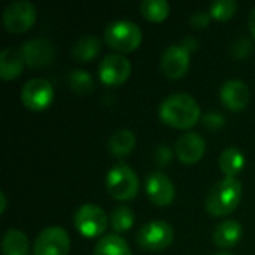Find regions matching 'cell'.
<instances>
[{"mask_svg":"<svg viewBox=\"0 0 255 255\" xmlns=\"http://www.w3.org/2000/svg\"><path fill=\"white\" fill-rule=\"evenodd\" d=\"M105 42L115 51L131 52L142 42V30L130 19H115L105 28Z\"/></svg>","mask_w":255,"mask_h":255,"instance_id":"obj_4","label":"cell"},{"mask_svg":"<svg viewBox=\"0 0 255 255\" xmlns=\"http://www.w3.org/2000/svg\"><path fill=\"white\" fill-rule=\"evenodd\" d=\"M24 58L19 49L15 48H4L0 52V76L1 79H15L21 75L24 69Z\"/></svg>","mask_w":255,"mask_h":255,"instance_id":"obj_17","label":"cell"},{"mask_svg":"<svg viewBox=\"0 0 255 255\" xmlns=\"http://www.w3.org/2000/svg\"><path fill=\"white\" fill-rule=\"evenodd\" d=\"M211 13L206 12V10H197L194 12L191 16H190V24L194 27V28H203L209 24L211 21Z\"/></svg>","mask_w":255,"mask_h":255,"instance_id":"obj_30","label":"cell"},{"mask_svg":"<svg viewBox=\"0 0 255 255\" xmlns=\"http://www.w3.org/2000/svg\"><path fill=\"white\" fill-rule=\"evenodd\" d=\"M253 48H254V46H253V42H251L248 37L242 36V37H239V39H236V40L233 42L230 51H232L233 57L242 60V58H247V57L253 52Z\"/></svg>","mask_w":255,"mask_h":255,"instance_id":"obj_27","label":"cell"},{"mask_svg":"<svg viewBox=\"0 0 255 255\" xmlns=\"http://www.w3.org/2000/svg\"><path fill=\"white\" fill-rule=\"evenodd\" d=\"M188 52H194L197 48H199V42L193 37V36H187V37H184V40H182V43H181Z\"/></svg>","mask_w":255,"mask_h":255,"instance_id":"obj_31","label":"cell"},{"mask_svg":"<svg viewBox=\"0 0 255 255\" xmlns=\"http://www.w3.org/2000/svg\"><path fill=\"white\" fill-rule=\"evenodd\" d=\"M158 115L164 124L187 130L200 120L202 111L196 99L188 93H173L161 102Z\"/></svg>","mask_w":255,"mask_h":255,"instance_id":"obj_1","label":"cell"},{"mask_svg":"<svg viewBox=\"0 0 255 255\" xmlns=\"http://www.w3.org/2000/svg\"><path fill=\"white\" fill-rule=\"evenodd\" d=\"M19 52L24 58V63L33 69L45 67L54 60V45L45 37H34L22 42Z\"/></svg>","mask_w":255,"mask_h":255,"instance_id":"obj_11","label":"cell"},{"mask_svg":"<svg viewBox=\"0 0 255 255\" xmlns=\"http://www.w3.org/2000/svg\"><path fill=\"white\" fill-rule=\"evenodd\" d=\"M226 120L221 114L218 112H209L206 115H203V124L209 128V130H220L224 126Z\"/></svg>","mask_w":255,"mask_h":255,"instance_id":"obj_29","label":"cell"},{"mask_svg":"<svg viewBox=\"0 0 255 255\" xmlns=\"http://www.w3.org/2000/svg\"><path fill=\"white\" fill-rule=\"evenodd\" d=\"M173 158V152L172 149L167 146V145H160L157 149H155V154H154V161L157 163L158 167H164L167 166Z\"/></svg>","mask_w":255,"mask_h":255,"instance_id":"obj_28","label":"cell"},{"mask_svg":"<svg viewBox=\"0 0 255 255\" xmlns=\"http://www.w3.org/2000/svg\"><path fill=\"white\" fill-rule=\"evenodd\" d=\"M70 238L60 226L45 227L36 238L33 255H69Z\"/></svg>","mask_w":255,"mask_h":255,"instance_id":"obj_8","label":"cell"},{"mask_svg":"<svg viewBox=\"0 0 255 255\" xmlns=\"http://www.w3.org/2000/svg\"><path fill=\"white\" fill-rule=\"evenodd\" d=\"M148 199L157 206H169L175 199V185L163 172H152L145 181Z\"/></svg>","mask_w":255,"mask_h":255,"instance_id":"obj_13","label":"cell"},{"mask_svg":"<svg viewBox=\"0 0 255 255\" xmlns=\"http://www.w3.org/2000/svg\"><path fill=\"white\" fill-rule=\"evenodd\" d=\"M4 209H6V194L4 191H1L0 193V214H3Z\"/></svg>","mask_w":255,"mask_h":255,"instance_id":"obj_33","label":"cell"},{"mask_svg":"<svg viewBox=\"0 0 255 255\" xmlns=\"http://www.w3.org/2000/svg\"><path fill=\"white\" fill-rule=\"evenodd\" d=\"M131 73V63L123 54H108L99 64V78L103 84L115 87L124 84Z\"/></svg>","mask_w":255,"mask_h":255,"instance_id":"obj_10","label":"cell"},{"mask_svg":"<svg viewBox=\"0 0 255 255\" xmlns=\"http://www.w3.org/2000/svg\"><path fill=\"white\" fill-rule=\"evenodd\" d=\"M109 223L114 232L124 233L128 232L134 224V212L126 205H118L109 215Z\"/></svg>","mask_w":255,"mask_h":255,"instance_id":"obj_23","label":"cell"},{"mask_svg":"<svg viewBox=\"0 0 255 255\" xmlns=\"http://www.w3.org/2000/svg\"><path fill=\"white\" fill-rule=\"evenodd\" d=\"M142 15L154 22H161L169 16L170 4L166 0H143L140 3Z\"/></svg>","mask_w":255,"mask_h":255,"instance_id":"obj_25","label":"cell"},{"mask_svg":"<svg viewBox=\"0 0 255 255\" xmlns=\"http://www.w3.org/2000/svg\"><path fill=\"white\" fill-rule=\"evenodd\" d=\"M36 6L28 0H15L3 10V25L9 33L18 34L27 31L36 21Z\"/></svg>","mask_w":255,"mask_h":255,"instance_id":"obj_7","label":"cell"},{"mask_svg":"<svg viewBox=\"0 0 255 255\" xmlns=\"http://www.w3.org/2000/svg\"><path fill=\"white\" fill-rule=\"evenodd\" d=\"M245 163H247V160H245L244 152L239 148H235V146L226 148L221 152L220 160H218L220 169H221V172L224 173L226 178H236L244 170Z\"/></svg>","mask_w":255,"mask_h":255,"instance_id":"obj_19","label":"cell"},{"mask_svg":"<svg viewBox=\"0 0 255 255\" xmlns=\"http://www.w3.org/2000/svg\"><path fill=\"white\" fill-rule=\"evenodd\" d=\"M175 239L173 227L166 221H149L136 235L137 245L148 253H160L172 245Z\"/></svg>","mask_w":255,"mask_h":255,"instance_id":"obj_5","label":"cell"},{"mask_svg":"<svg viewBox=\"0 0 255 255\" xmlns=\"http://www.w3.org/2000/svg\"><path fill=\"white\" fill-rule=\"evenodd\" d=\"M54 99V88L48 79L33 78L28 79L21 88V102L30 111L46 109Z\"/></svg>","mask_w":255,"mask_h":255,"instance_id":"obj_9","label":"cell"},{"mask_svg":"<svg viewBox=\"0 0 255 255\" xmlns=\"http://www.w3.org/2000/svg\"><path fill=\"white\" fill-rule=\"evenodd\" d=\"M220 97L223 105L233 111V112H241L244 111L251 99V93L248 85L241 81V79H229L223 84L220 90Z\"/></svg>","mask_w":255,"mask_h":255,"instance_id":"obj_14","label":"cell"},{"mask_svg":"<svg viewBox=\"0 0 255 255\" xmlns=\"http://www.w3.org/2000/svg\"><path fill=\"white\" fill-rule=\"evenodd\" d=\"M242 224L236 220H226L220 223L212 235V241L218 248L227 250L238 245L242 239Z\"/></svg>","mask_w":255,"mask_h":255,"instance_id":"obj_16","label":"cell"},{"mask_svg":"<svg viewBox=\"0 0 255 255\" xmlns=\"http://www.w3.org/2000/svg\"><path fill=\"white\" fill-rule=\"evenodd\" d=\"M73 224L79 235L85 238H97L108 229V215L100 206L94 203H84L76 209Z\"/></svg>","mask_w":255,"mask_h":255,"instance_id":"obj_6","label":"cell"},{"mask_svg":"<svg viewBox=\"0 0 255 255\" xmlns=\"http://www.w3.org/2000/svg\"><path fill=\"white\" fill-rule=\"evenodd\" d=\"M238 10V1L236 0H217L211 3L209 13L212 18L218 21H227L230 19Z\"/></svg>","mask_w":255,"mask_h":255,"instance_id":"obj_26","label":"cell"},{"mask_svg":"<svg viewBox=\"0 0 255 255\" xmlns=\"http://www.w3.org/2000/svg\"><path fill=\"white\" fill-rule=\"evenodd\" d=\"M206 152V142L202 134L196 131L184 133L176 142V157L184 164L197 163Z\"/></svg>","mask_w":255,"mask_h":255,"instance_id":"obj_15","label":"cell"},{"mask_svg":"<svg viewBox=\"0 0 255 255\" xmlns=\"http://www.w3.org/2000/svg\"><path fill=\"white\" fill-rule=\"evenodd\" d=\"M139 178L136 172L126 163L114 164L106 175V190L115 200L127 202L137 196Z\"/></svg>","mask_w":255,"mask_h":255,"instance_id":"obj_3","label":"cell"},{"mask_svg":"<svg viewBox=\"0 0 255 255\" xmlns=\"http://www.w3.org/2000/svg\"><path fill=\"white\" fill-rule=\"evenodd\" d=\"M67 84L76 94L85 96L94 90V78L90 72L82 69H75L67 75Z\"/></svg>","mask_w":255,"mask_h":255,"instance_id":"obj_24","label":"cell"},{"mask_svg":"<svg viewBox=\"0 0 255 255\" xmlns=\"http://www.w3.org/2000/svg\"><path fill=\"white\" fill-rule=\"evenodd\" d=\"M190 52L179 43L170 45L163 51L161 55V70L169 79L182 78L190 69Z\"/></svg>","mask_w":255,"mask_h":255,"instance_id":"obj_12","label":"cell"},{"mask_svg":"<svg viewBox=\"0 0 255 255\" xmlns=\"http://www.w3.org/2000/svg\"><path fill=\"white\" fill-rule=\"evenodd\" d=\"M28 238L18 229H9L1 238L3 255H28Z\"/></svg>","mask_w":255,"mask_h":255,"instance_id":"obj_20","label":"cell"},{"mask_svg":"<svg viewBox=\"0 0 255 255\" xmlns=\"http://www.w3.org/2000/svg\"><path fill=\"white\" fill-rule=\"evenodd\" d=\"M242 199V182L238 178L218 181L208 193L205 206L212 217H226L235 212Z\"/></svg>","mask_w":255,"mask_h":255,"instance_id":"obj_2","label":"cell"},{"mask_svg":"<svg viewBox=\"0 0 255 255\" xmlns=\"http://www.w3.org/2000/svg\"><path fill=\"white\" fill-rule=\"evenodd\" d=\"M102 43L93 34L81 36L72 46V55L78 61H90L100 52Z\"/></svg>","mask_w":255,"mask_h":255,"instance_id":"obj_21","label":"cell"},{"mask_svg":"<svg viewBox=\"0 0 255 255\" xmlns=\"http://www.w3.org/2000/svg\"><path fill=\"white\" fill-rule=\"evenodd\" d=\"M250 30H251V34L254 36L255 39V6L253 7L251 13H250Z\"/></svg>","mask_w":255,"mask_h":255,"instance_id":"obj_32","label":"cell"},{"mask_svg":"<svg viewBox=\"0 0 255 255\" xmlns=\"http://www.w3.org/2000/svg\"><path fill=\"white\" fill-rule=\"evenodd\" d=\"M217 255H232V254H226V253H223V254H217Z\"/></svg>","mask_w":255,"mask_h":255,"instance_id":"obj_34","label":"cell"},{"mask_svg":"<svg viewBox=\"0 0 255 255\" xmlns=\"http://www.w3.org/2000/svg\"><path fill=\"white\" fill-rule=\"evenodd\" d=\"M136 146V134L130 128H120L108 140L109 152L117 158L127 157Z\"/></svg>","mask_w":255,"mask_h":255,"instance_id":"obj_18","label":"cell"},{"mask_svg":"<svg viewBox=\"0 0 255 255\" xmlns=\"http://www.w3.org/2000/svg\"><path fill=\"white\" fill-rule=\"evenodd\" d=\"M93 255H133L128 244L118 235H106L97 241Z\"/></svg>","mask_w":255,"mask_h":255,"instance_id":"obj_22","label":"cell"}]
</instances>
